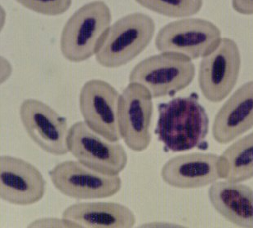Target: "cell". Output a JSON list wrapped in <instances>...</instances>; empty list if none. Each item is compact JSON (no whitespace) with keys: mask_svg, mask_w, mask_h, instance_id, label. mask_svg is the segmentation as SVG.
<instances>
[{"mask_svg":"<svg viewBox=\"0 0 253 228\" xmlns=\"http://www.w3.org/2000/svg\"><path fill=\"white\" fill-rule=\"evenodd\" d=\"M158 110L155 133L167 149L177 152L205 148L209 119L197 98H174L160 104Z\"/></svg>","mask_w":253,"mask_h":228,"instance_id":"1","label":"cell"},{"mask_svg":"<svg viewBox=\"0 0 253 228\" xmlns=\"http://www.w3.org/2000/svg\"><path fill=\"white\" fill-rule=\"evenodd\" d=\"M111 12L102 1L84 5L69 18L61 35V53L71 62H82L98 52L108 32Z\"/></svg>","mask_w":253,"mask_h":228,"instance_id":"2","label":"cell"},{"mask_svg":"<svg viewBox=\"0 0 253 228\" xmlns=\"http://www.w3.org/2000/svg\"><path fill=\"white\" fill-rule=\"evenodd\" d=\"M155 32V21L150 16L141 12L126 15L109 28L96 61L106 68L126 65L149 46Z\"/></svg>","mask_w":253,"mask_h":228,"instance_id":"3","label":"cell"},{"mask_svg":"<svg viewBox=\"0 0 253 228\" xmlns=\"http://www.w3.org/2000/svg\"><path fill=\"white\" fill-rule=\"evenodd\" d=\"M195 75V65L189 57L161 52L137 64L129 75V81L143 85L153 98H160L174 96L186 88Z\"/></svg>","mask_w":253,"mask_h":228,"instance_id":"4","label":"cell"},{"mask_svg":"<svg viewBox=\"0 0 253 228\" xmlns=\"http://www.w3.org/2000/svg\"><path fill=\"white\" fill-rule=\"evenodd\" d=\"M221 31L211 21L185 18L167 24L155 38L160 52H173L196 60L211 53L221 42Z\"/></svg>","mask_w":253,"mask_h":228,"instance_id":"5","label":"cell"},{"mask_svg":"<svg viewBox=\"0 0 253 228\" xmlns=\"http://www.w3.org/2000/svg\"><path fill=\"white\" fill-rule=\"evenodd\" d=\"M68 150L79 162L106 175H117L125 170L127 155L119 142H110L94 132L84 121L75 122L67 136Z\"/></svg>","mask_w":253,"mask_h":228,"instance_id":"6","label":"cell"},{"mask_svg":"<svg viewBox=\"0 0 253 228\" xmlns=\"http://www.w3.org/2000/svg\"><path fill=\"white\" fill-rule=\"evenodd\" d=\"M152 96L146 87L131 82L118 103V126L126 146L135 152L145 151L151 142Z\"/></svg>","mask_w":253,"mask_h":228,"instance_id":"7","label":"cell"},{"mask_svg":"<svg viewBox=\"0 0 253 228\" xmlns=\"http://www.w3.org/2000/svg\"><path fill=\"white\" fill-rule=\"evenodd\" d=\"M241 54L236 42L224 38L215 51L199 64L198 82L202 94L211 102L225 100L239 79Z\"/></svg>","mask_w":253,"mask_h":228,"instance_id":"8","label":"cell"},{"mask_svg":"<svg viewBox=\"0 0 253 228\" xmlns=\"http://www.w3.org/2000/svg\"><path fill=\"white\" fill-rule=\"evenodd\" d=\"M52 184L61 194L77 200L111 197L120 191L119 175H106L86 167L80 162L59 163L49 172Z\"/></svg>","mask_w":253,"mask_h":228,"instance_id":"9","label":"cell"},{"mask_svg":"<svg viewBox=\"0 0 253 228\" xmlns=\"http://www.w3.org/2000/svg\"><path fill=\"white\" fill-rule=\"evenodd\" d=\"M19 115L29 137L40 149L54 156L68 152L66 119L45 103L27 99L21 103Z\"/></svg>","mask_w":253,"mask_h":228,"instance_id":"10","label":"cell"},{"mask_svg":"<svg viewBox=\"0 0 253 228\" xmlns=\"http://www.w3.org/2000/svg\"><path fill=\"white\" fill-rule=\"evenodd\" d=\"M120 94L102 80L87 81L80 92V110L85 123L110 142H119L118 103Z\"/></svg>","mask_w":253,"mask_h":228,"instance_id":"11","label":"cell"},{"mask_svg":"<svg viewBox=\"0 0 253 228\" xmlns=\"http://www.w3.org/2000/svg\"><path fill=\"white\" fill-rule=\"evenodd\" d=\"M47 182L37 168L14 156L0 157V197L16 205H31L42 200Z\"/></svg>","mask_w":253,"mask_h":228,"instance_id":"12","label":"cell"},{"mask_svg":"<svg viewBox=\"0 0 253 228\" xmlns=\"http://www.w3.org/2000/svg\"><path fill=\"white\" fill-rule=\"evenodd\" d=\"M220 156L213 153L179 155L164 164L161 177L176 189H199L221 179Z\"/></svg>","mask_w":253,"mask_h":228,"instance_id":"13","label":"cell"},{"mask_svg":"<svg viewBox=\"0 0 253 228\" xmlns=\"http://www.w3.org/2000/svg\"><path fill=\"white\" fill-rule=\"evenodd\" d=\"M253 127V81L242 85L221 106L214 120L212 135L225 145Z\"/></svg>","mask_w":253,"mask_h":228,"instance_id":"14","label":"cell"},{"mask_svg":"<svg viewBox=\"0 0 253 228\" xmlns=\"http://www.w3.org/2000/svg\"><path fill=\"white\" fill-rule=\"evenodd\" d=\"M209 199L219 214L231 224L253 228V190L238 182H215L209 189Z\"/></svg>","mask_w":253,"mask_h":228,"instance_id":"15","label":"cell"},{"mask_svg":"<svg viewBox=\"0 0 253 228\" xmlns=\"http://www.w3.org/2000/svg\"><path fill=\"white\" fill-rule=\"evenodd\" d=\"M62 217L86 228H131L136 224L133 212L114 202L77 203L66 208Z\"/></svg>","mask_w":253,"mask_h":228,"instance_id":"16","label":"cell"},{"mask_svg":"<svg viewBox=\"0 0 253 228\" xmlns=\"http://www.w3.org/2000/svg\"><path fill=\"white\" fill-rule=\"evenodd\" d=\"M221 179L246 181L253 178V132L237 140L220 156Z\"/></svg>","mask_w":253,"mask_h":228,"instance_id":"17","label":"cell"},{"mask_svg":"<svg viewBox=\"0 0 253 228\" xmlns=\"http://www.w3.org/2000/svg\"><path fill=\"white\" fill-rule=\"evenodd\" d=\"M146 9L158 14L182 18L197 14L203 7V0H135Z\"/></svg>","mask_w":253,"mask_h":228,"instance_id":"18","label":"cell"},{"mask_svg":"<svg viewBox=\"0 0 253 228\" xmlns=\"http://www.w3.org/2000/svg\"><path fill=\"white\" fill-rule=\"evenodd\" d=\"M32 12L45 16H59L68 11L72 0H16Z\"/></svg>","mask_w":253,"mask_h":228,"instance_id":"19","label":"cell"},{"mask_svg":"<svg viewBox=\"0 0 253 228\" xmlns=\"http://www.w3.org/2000/svg\"><path fill=\"white\" fill-rule=\"evenodd\" d=\"M232 7L239 14L253 15V0H232Z\"/></svg>","mask_w":253,"mask_h":228,"instance_id":"20","label":"cell"}]
</instances>
